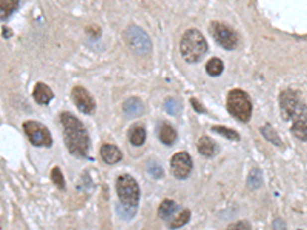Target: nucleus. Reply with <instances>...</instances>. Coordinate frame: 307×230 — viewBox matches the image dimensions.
<instances>
[{"label": "nucleus", "instance_id": "5701e85b", "mask_svg": "<svg viewBox=\"0 0 307 230\" xmlns=\"http://www.w3.org/2000/svg\"><path fill=\"white\" fill-rule=\"evenodd\" d=\"M261 134H263L264 138L269 140L272 145H275V146H281V140H280V137L277 135V132L272 129V126H270V125L263 126V128H261Z\"/></svg>", "mask_w": 307, "mask_h": 230}, {"label": "nucleus", "instance_id": "412c9836", "mask_svg": "<svg viewBox=\"0 0 307 230\" xmlns=\"http://www.w3.org/2000/svg\"><path fill=\"white\" fill-rule=\"evenodd\" d=\"M263 184V176H261V172L258 169H254L250 172L249 175V180H247V187L252 189V190H255L258 187H261Z\"/></svg>", "mask_w": 307, "mask_h": 230}, {"label": "nucleus", "instance_id": "4468645a", "mask_svg": "<svg viewBox=\"0 0 307 230\" xmlns=\"http://www.w3.org/2000/svg\"><path fill=\"white\" fill-rule=\"evenodd\" d=\"M197 148H198V152L207 158L213 156L216 152H218V146H216L215 141L209 137H202L200 140H198Z\"/></svg>", "mask_w": 307, "mask_h": 230}, {"label": "nucleus", "instance_id": "393cba45", "mask_svg": "<svg viewBox=\"0 0 307 230\" xmlns=\"http://www.w3.org/2000/svg\"><path fill=\"white\" fill-rule=\"evenodd\" d=\"M212 131L213 132H216V134H220V135H223V137H226V138H229V140H240V135L233 131V129H229V128H223V126H213L212 128Z\"/></svg>", "mask_w": 307, "mask_h": 230}, {"label": "nucleus", "instance_id": "6e6552de", "mask_svg": "<svg viewBox=\"0 0 307 230\" xmlns=\"http://www.w3.org/2000/svg\"><path fill=\"white\" fill-rule=\"evenodd\" d=\"M210 32L213 35L215 42L221 45L224 49H235L238 46V35L230 26L215 22L210 25Z\"/></svg>", "mask_w": 307, "mask_h": 230}, {"label": "nucleus", "instance_id": "dca6fc26", "mask_svg": "<svg viewBox=\"0 0 307 230\" xmlns=\"http://www.w3.org/2000/svg\"><path fill=\"white\" fill-rule=\"evenodd\" d=\"M20 0H0V20H6L19 8Z\"/></svg>", "mask_w": 307, "mask_h": 230}, {"label": "nucleus", "instance_id": "b1692460", "mask_svg": "<svg viewBox=\"0 0 307 230\" xmlns=\"http://www.w3.org/2000/svg\"><path fill=\"white\" fill-rule=\"evenodd\" d=\"M165 111L171 115H178L182 112V103L175 98H168L165 101Z\"/></svg>", "mask_w": 307, "mask_h": 230}, {"label": "nucleus", "instance_id": "9d476101", "mask_svg": "<svg viewBox=\"0 0 307 230\" xmlns=\"http://www.w3.org/2000/svg\"><path fill=\"white\" fill-rule=\"evenodd\" d=\"M72 100H74V103L79 108V111H82L83 114H88V115L94 114V111H96V101L91 97V94H89L85 89V87L76 86L74 89H72Z\"/></svg>", "mask_w": 307, "mask_h": 230}, {"label": "nucleus", "instance_id": "bb28decb", "mask_svg": "<svg viewBox=\"0 0 307 230\" xmlns=\"http://www.w3.org/2000/svg\"><path fill=\"white\" fill-rule=\"evenodd\" d=\"M148 172H149V175H152L154 178H161V176H163V167H161L157 161H149L148 163Z\"/></svg>", "mask_w": 307, "mask_h": 230}, {"label": "nucleus", "instance_id": "a878e982", "mask_svg": "<svg viewBox=\"0 0 307 230\" xmlns=\"http://www.w3.org/2000/svg\"><path fill=\"white\" fill-rule=\"evenodd\" d=\"M51 180L52 183L56 184L59 189H65V180H63V175H62V170L59 167H54L52 172H51Z\"/></svg>", "mask_w": 307, "mask_h": 230}, {"label": "nucleus", "instance_id": "c85d7f7f", "mask_svg": "<svg viewBox=\"0 0 307 230\" xmlns=\"http://www.w3.org/2000/svg\"><path fill=\"white\" fill-rule=\"evenodd\" d=\"M238 227H240V229H249L250 226H249L247 223H235V224H230V226H229V229H238Z\"/></svg>", "mask_w": 307, "mask_h": 230}, {"label": "nucleus", "instance_id": "39448f33", "mask_svg": "<svg viewBox=\"0 0 307 230\" xmlns=\"http://www.w3.org/2000/svg\"><path fill=\"white\" fill-rule=\"evenodd\" d=\"M123 39L126 45H128L137 56H148L152 51V42L149 39V35L135 25L129 26L124 31Z\"/></svg>", "mask_w": 307, "mask_h": 230}, {"label": "nucleus", "instance_id": "6ab92c4d", "mask_svg": "<svg viewBox=\"0 0 307 230\" xmlns=\"http://www.w3.org/2000/svg\"><path fill=\"white\" fill-rule=\"evenodd\" d=\"M189 218H191V212H189L188 209H185V210L180 212V214H177L175 217H171V220H169V227H171V229L182 227V226H185V224L189 221Z\"/></svg>", "mask_w": 307, "mask_h": 230}, {"label": "nucleus", "instance_id": "20e7f679", "mask_svg": "<svg viewBox=\"0 0 307 230\" xmlns=\"http://www.w3.org/2000/svg\"><path fill=\"white\" fill-rule=\"evenodd\" d=\"M227 111L229 114L237 118L238 121L247 123L252 117V101L244 91L233 89L227 94Z\"/></svg>", "mask_w": 307, "mask_h": 230}, {"label": "nucleus", "instance_id": "9b49d317", "mask_svg": "<svg viewBox=\"0 0 307 230\" xmlns=\"http://www.w3.org/2000/svg\"><path fill=\"white\" fill-rule=\"evenodd\" d=\"M123 112H124L126 117H129V118H137V117L144 114V104L140 98L131 97V98H128L124 101Z\"/></svg>", "mask_w": 307, "mask_h": 230}, {"label": "nucleus", "instance_id": "f3484780", "mask_svg": "<svg viewBox=\"0 0 307 230\" xmlns=\"http://www.w3.org/2000/svg\"><path fill=\"white\" fill-rule=\"evenodd\" d=\"M178 209V204L172 200H165L158 207V217L163 220H169Z\"/></svg>", "mask_w": 307, "mask_h": 230}, {"label": "nucleus", "instance_id": "7ed1b4c3", "mask_svg": "<svg viewBox=\"0 0 307 230\" xmlns=\"http://www.w3.org/2000/svg\"><path fill=\"white\" fill-rule=\"evenodd\" d=\"M180 52L188 63H197L207 52V42L198 29H189L180 40Z\"/></svg>", "mask_w": 307, "mask_h": 230}, {"label": "nucleus", "instance_id": "4be33fe9", "mask_svg": "<svg viewBox=\"0 0 307 230\" xmlns=\"http://www.w3.org/2000/svg\"><path fill=\"white\" fill-rule=\"evenodd\" d=\"M137 212V207L135 206H128V204H117V214L123 218V220H131Z\"/></svg>", "mask_w": 307, "mask_h": 230}, {"label": "nucleus", "instance_id": "2eb2a0df", "mask_svg": "<svg viewBox=\"0 0 307 230\" xmlns=\"http://www.w3.org/2000/svg\"><path fill=\"white\" fill-rule=\"evenodd\" d=\"M158 137L161 140V143H165L168 146H172L177 141V131L171 125H168V123H163V125L160 126Z\"/></svg>", "mask_w": 307, "mask_h": 230}, {"label": "nucleus", "instance_id": "aec40b11", "mask_svg": "<svg viewBox=\"0 0 307 230\" xmlns=\"http://www.w3.org/2000/svg\"><path fill=\"white\" fill-rule=\"evenodd\" d=\"M223 69H224V65L220 59H210L207 63H206V71H207V74L212 76V77H218L223 74Z\"/></svg>", "mask_w": 307, "mask_h": 230}, {"label": "nucleus", "instance_id": "f03ea898", "mask_svg": "<svg viewBox=\"0 0 307 230\" xmlns=\"http://www.w3.org/2000/svg\"><path fill=\"white\" fill-rule=\"evenodd\" d=\"M60 121L65 129V143L71 155L77 158H86L89 151V135L82 121L69 112H63L60 115Z\"/></svg>", "mask_w": 307, "mask_h": 230}, {"label": "nucleus", "instance_id": "a211bd4d", "mask_svg": "<svg viewBox=\"0 0 307 230\" xmlns=\"http://www.w3.org/2000/svg\"><path fill=\"white\" fill-rule=\"evenodd\" d=\"M129 140L134 146H141L146 141V129L141 125H135L129 132Z\"/></svg>", "mask_w": 307, "mask_h": 230}, {"label": "nucleus", "instance_id": "1a4fd4ad", "mask_svg": "<svg viewBox=\"0 0 307 230\" xmlns=\"http://www.w3.org/2000/svg\"><path fill=\"white\" fill-rule=\"evenodd\" d=\"M171 170H172L175 178H178V180L188 178L191 170H192V160H191L189 153L177 152L171 160Z\"/></svg>", "mask_w": 307, "mask_h": 230}, {"label": "nucleus", "instance_id": "ddd939ff", "mask_svg": "<svg viewBox=\"0 0 307 230\" xmlns=\"http://www.w3.org/2000/svg\"><path fill=\"white\" fill-rule=\"evenodd\" d=\"M32 97H34V100L37 104L45 106L54 98V94H52L49 86H46L45 83H37L34 87V91H32Z\"/></svg>", "mask_w": 307, "mask_h": 230}, {"label": "nucleus", "instance_id": "423d86ee", "mask_svg": "<svg viewBox=\"0 0 307 230\" xmlns=\"http://www.w3.org/2000/svg\"><path fill=\"white\" fill-rule=\"evenodd\" d=\"M117 193L120 203L128 204V206H138L140 201V187L137 181L129 175H121L117 180Z\"/></svg>", "mask_w": 307, "mask_h": 230}, {"label": "nucleus", "instance_id": "f257e3e1", "mask_svg": "<svg viewBox=\"0 0 307 230\" xmlns=\"http://www.w3.org/2000/svg\"><path fill=\"white\" fill-rule=\"evenodd\" d=\"M280 111L284 121H291L292 134L301 140H307V106L300 100L295 91H284L280 95Z\"/></svg>", "mask_w": 307, "mask_h": 230}, {"label": "nucleus", "instance_id": "0eeeda50", "mask_svg": "<svg viewBox=\"0 0 307 230\" xmlns=\"http://www.w3.org/2000/svg\"><path fill=\"white\" fill-rule=\"evenodd\" d=\"M23 131L26 134V137L29 138V141L34 146H45V148H51L52 146V137L48 131L46 126H43L39 121H25L23 123Z\"/></svg>", "mask_w": 307, "mask_h": 230}, {"label": "nucleus", "instance_id": "f8f14e48", "mask_svg": "<svg viewBox=\"0 0 307 230\" xmlns=\"http://www.w3.org/2000/svg\"><path fill=\"white\" fill-rule=\"evenodd\" d=\"M100 155L103 158V161L107 163V164H117L118 161H121V158H123L121 151L117 146L107 145V143L100 148Z\"/></svg>", "mask_w": 307, "mask_h": 230}, {"label": "nucleus", "instance_id": "cd10ccee", "mask_svg": "<svg viewBox=\"0 0 307 230\" xmlns=\"http://www.w3.org/2000/svg\"><path fill=\"white\" fill-rule=\"evenodd\" d=\"M191 104L194 106V109H195L197 112H200V114H205V112H206V109H205L203 106H202L200 103H198L195 98H191Z\"/></svg>", "mask_w": 307, "mask_h": 230}]
</instances>
